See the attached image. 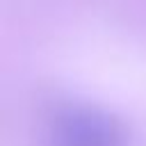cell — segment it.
Here are the masks:
<instances>
[{"label":"cell","instance_id":"1","mask_svg":"<svg viewBox=\"0 0 146 146\" xmlns=\"http://www.w3.org/2000/svg\"><path fill=\"white\" fill-rule=\"evenodd\" d=\"M125 121L91 103H62L48 123L46 146H128Z\"/></svg>","mask_w":146,"mask_h":146}]
</instances>
